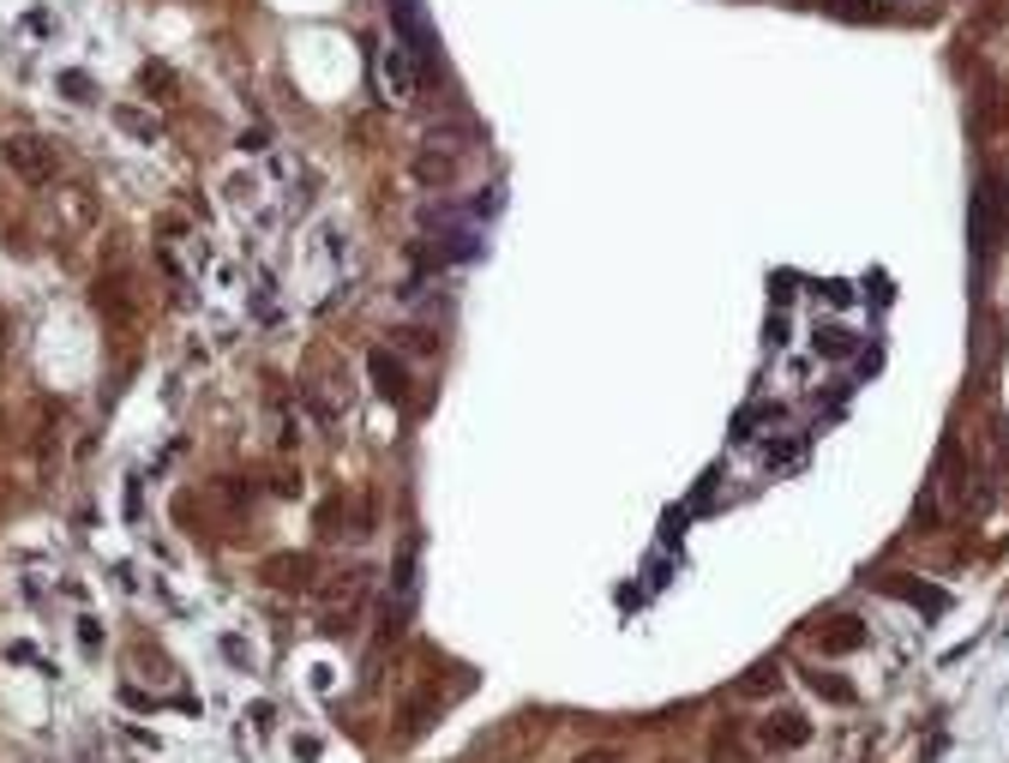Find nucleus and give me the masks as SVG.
Returning a JSON list of instances; mask_svg holds the SVG:
<instances>
[{
    "label": "nucleus",
    "mask_w": 1009,
    "mask_h": 763,
    "mask_svg": "<svg viewBox=\"0 0 1009 763\" xmlns=\"http://www.w3.org/2000/svg\"><path fill=\"white\" fill-rule=\"evenodd\" d=\"M854 349H859V336L847 331V325H823V331H817V355H823V361H835V355L847 361Z\"/></svg>",
    "instance_id": "7"
},
{
    "label": "nucleus",
    "mask_w": 1009,
    "mask_h": 763,
    "mask_svg": "<svg viewBox=\"0 0 1009 763\" xmlns=\"http://www.w3.org/2000/svg\"><path fill=\"white\" fill-rule=\"evenodd\" d=\"M367 571H336V577L331 583H324V589H319V613H324V620H331V625H324V632H336V620H343V613H349L355 608V601H361V589H367Z\"/></svg>",
    "instance_id": "4"
},
{
    "label": "nucleus",
    "mask_w": 1009,
    "mask_h": 763,
    "mask_svg": "<svg viewBox=\"0 0 1009 763\" xmlns=\"http://www.w3.org/2000/svg\"><path fill=\"white\" fill-rule=\"evenodd\" d=\"M577 763H625V758H620V751H583Z\"/></svg>",
    "instance_id": "12"
},
{
    "label": "nucleus",
    "mask_w": 1009,
    "mask_h": 763,
    "mask_svg": "<svg viewBox=\"0 0 1009 763\" xmlns=\"http://www.w3.org/2000/svg\"><path fill=\"white\" fill-rule=\"evenodd\" d=\"M307 571H312V559L283 554V559H271V565H265V577H271V583H307Z\"/></svg>",
    "instance_id": "8"
},
{
    "label": "nucleus",
    "mask_w": 1009,
    "mask_h": 763,
    "mask_svg": "<svg viewBox=\"0 0 1009 763\" xmlns=\"http://www.w3.org/2000/svg\"><path fill=\"white\" fill-rule=\"evenodd\" d=\"M367 373H373L379 397H391V403H403V397H409V367H403L391 349H367Z\"/></svg>",
    "instance_id": "6"
},
{
    "label": "nucleus",
    "mask_w": 1009,
    "mask_h": 763,
    "mask_svg": "<svg viewBox=\"0 0 1009 763\" xmlns=\"http://www.w3.org/2000/svg\"><path fill=\"white\" fill-rule=\"evenodd\" d=\"M751 734H757L764 751H793V746L812 739V722H805V710H776V715H764V722L751 727Z\"/></svg>",
    "instance_id": "3"
},
{
    "label": "nucleus",
    "mask_w": 1009,
    "mask_h": 763,
    "mask_svg": "<svg viewBox=\"0 0 1009 763\" xmlns=\"http://www.w3.org/2000/svg\"><path fill=\"white\" fill-rule=\"evenodd\" d=\"M1004 229H1009V187L1004 181H985L980 199H973V259H980V265L997 259Z\"/></svg>",
    "instance_id": "1"
},
{
    "label": "nucleus",
    "mask_w": 1009,
    "mask_h": 763,
    "mask_svg": "<svg viewBox=\"0 0 1009 763\" xmlns=\"http://www.w3.org/2000/svg\"><path fill=\"white\" fill-rule=\"evenodd\" d=\"M835 632H823V649H859L866 644V632H859V620H829Z\"/></svg>",
    "instance_id": "9"
},
{
    "label": "nucleus",
    "mask_w": 1009,
    "mask_h": 763,
    "mask_svg": "<svg viewBox=\"0 0 1009 763\" xmlns=\"http://www.w3.org/2000/svg\"><path fill=\"white\" fill-rule=\"evenodd\" d=\"M409 181H414V187H451V181H457V151H445V144H427V151H414Z\"/></svg>",
    "instance_id": "5"
},
{
    "label": "nucleus",
    "mask_w": 1009,
    "mask_h": 763,
    "mask_svg": "<svg viewBox=\"0 0 1009 763\" xmlns=\"http://www.w3.org/2000/svg\"><path fill=\"white\" fill-rule=\"evenodd\" d=\"M61 91H66V97H78V103H85V97H91V78H73V73H66V78H61Z\"/></svg>",
    "instance_id": "10"
},
{
    "label": "nucleus",
    "mask_w": 1009,
    "mask_h": 763,
    "mask_svg": "<svg viewBox=\"0 0 1009 763\" xmlns=\"http://www.w3.org/2000/svg\"><path fill=\"white\" fill-rule=\"evenodd\" d=\"M0 156H7V168H13L25 187H49L54 175H61V156H54V144L37 139V132H13V139L0 144Z\"/></svg>",
    "instance_id": "2"
},
{
    "label": "nucleus",
    "mask_w": 1009,
    "mask_h": 763,
    "mask_svg": "<svg viewBox=\"0 0 1009 763\" xmlns=\"http://www.w3.org/2000/svg\"><path fill=\"white\" fill-rule=\"evenodd\" d=\"M120 127H132V132H144V139H151V132H156V127H151V120H144V115H132V109H120Z\"/></svg>",
    "instance_id": "11"
}]
</instances>
